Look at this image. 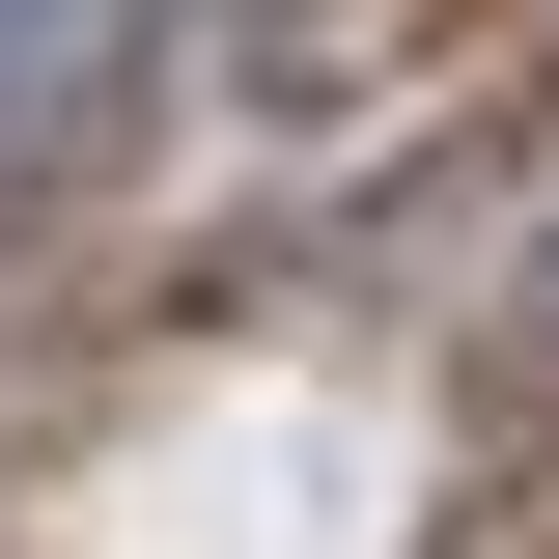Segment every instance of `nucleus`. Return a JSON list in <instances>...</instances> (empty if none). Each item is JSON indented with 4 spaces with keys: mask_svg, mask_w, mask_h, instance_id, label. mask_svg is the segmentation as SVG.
I'll return each mask as SVG.
<instances>
[{
    "mask_svg": "<svg viewBox=\"0 0 559 559\" xmlns=\"http://www.w3.org/2000/svg\"><path fill=\"white\" fill-rule=\"evenodd\" d=\"M168 28V0H0V168H57L84 112H112V57Z\"/></svg>",
    "mask_w": 559,
    "mask_h": 559,
    "instance_id": "obj_1",
    "label": "nucleus"
},
{
    "mask_svg": "<svg viewBox=\"0 0 559 559\" xmlns=\"http://www.w3.org/2000/svg\"><path fill=\"white\" fill-rule=\"evenodd\" d=\"M532 336H559V280H532Z\"/></svg>",
    "mask_w": 559,
    "mask_h": 559,
    "instance_id": "obj_2",
    "label": "nucleus"
}]
</instances>
